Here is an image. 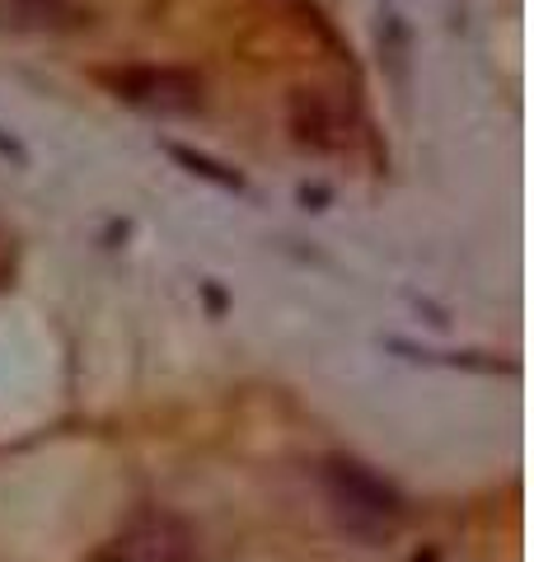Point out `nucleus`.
Segmentation results:
<instances>
[{"instance_id":"obj_1","label":"nucleus","mask_w":534,"mask_h":562,"mask_svg":"<svg viewBox=\"0 0 534 562\" xmlns=\"http://www.w3.org/2000/svg\"><path fill=\"white\" fill-rule=\"evenodd\" d=\"M324 492L333 502L337 520L356 535H380L399 520V492L380 473H370L356 460H329L324 464Z\"/></svg>"},{"instance_id":"obj_2","label":"nucleus","mask_w":534,"mask_h":562,"mask_svg":"<svg viewBox=\"0 0 534 562\" xmlns=\"http://www.w3.org/2000/svg\"><path fill=\"white\" fill-rule=\"evenodd\" d=\"M109 90L132 103L141 113H155V117H192L202 109V80L192 70H174V66H127V70H113Z\"/></svg>"},{"instance_id":"obj_3","label":"nucleus","mask_w":534,"mask_h":562,"mask_svg":"<svg viewBox=\"0 0 534 562\" xmlns=\"http://www.w3.org/2000/svg\"><path fill=\"white\" fill-rule=\"evenodd\" d=\"M169 160H178L188 173H198V179H207V183H216L221 192H248V183H244V173H235L230 165H221V160H211V155H202V150H188V146H178V140H169Z\"/></svg>"},{"instance_id":"obj_4","label":"nucleus","mask_w":534,"mask_h":562,"mask_svg":"<svg viewBox=\"0 0 534 562\" xmlns=\"http://www.w3.org/2000/svg\"><path fill=\"white\" fill-rule=\"evenodd\" d=\"M291 127L305 146H329V117H324V99L314 90H300L291 99Z\"/></svg>"},{"instance_id":"obj_5","label":"nucleus","mask_w":534,"mask_h":562,"mask_svg":"<svg viewBox=\"0 0 534 562\" xmlns=\"http://www.w3.org/2000/svg\"><path fill=\"white\" fill-rule=\"evenodd\" d=\"M0 160H10L14 169H24V165H29V150H24V140L14 136V132H5V127H0Z\"/></svg>"}]
</instances>
